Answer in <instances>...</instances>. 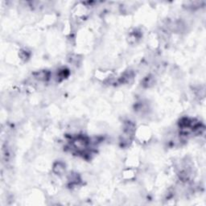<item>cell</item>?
I'll return each mask as SVG.
<instances>
[{
    "instance_id": "1",
    "label": "cell",
    "mask_w": 206,
    "mask_h": 206,
    "mask_svg": "<svg viewBox=\"0 0 206 206\" xmlns=\"http://www.w3.org/2000/svg\"><path fill=\"white\" fill-rule=\"evenodd\" d=\"M65 170V165L61 163V162H58L54 165V171L56 173H57L59 175L63 174V172Z\"/></svg>"
}]
</instances>
